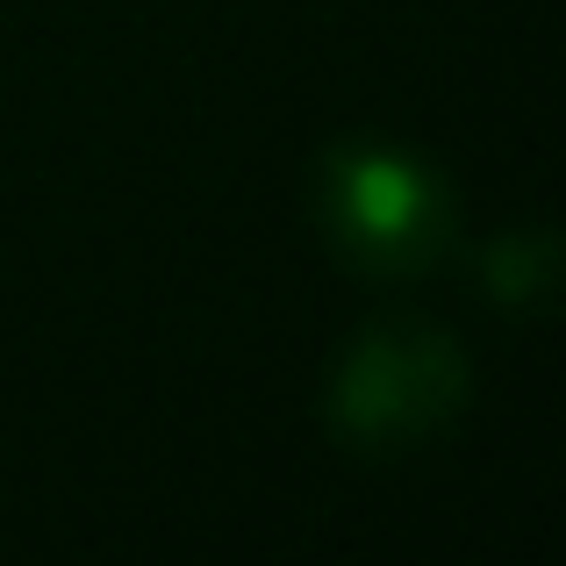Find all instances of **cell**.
I'll use <instances>...</instances> for the list:
<instances>
[{
  "label": "cell",
  "mask_w": 566,
  "mask_h": 566,
  "mask_svg": "<svg viewBox=\"0 0 566 566\" xmlns=\"http://www.w3.org/2000/svg\"><path fill=\"white\" fill-rule=\"evenodd\" d=\"M473 366L438 323H374L331 374V430L359 452H409L467 409Z\"/></svg>",
  "instance_id": "obj_1"
},
{
  "label": "cell",
  "mask_w": 566,
  "mask_h": 566,
  "mask_svg": "<svg viewBox=\"0 0 566 566\" xmlns=\"http://www.w3.org/2000/svg\"><path fill=\"white\" fill-rule=\"evenodd\" d=\"M323 230L337 259L359 265L366 280L423 273L452 244V193L423 158L395 144H337L323 158Z\"/></svg>",
  "instance_id": "obj_2"
},
{
  "label": "cell",
  "mask_w": 566,
  "mask_h": 566,
  "mask_svg": "<svg viewBox=\"0 0 566 566\" xmlns=\"http://www.w3.org/2000/svg\"><path fill=\"white\" fill-rule=\"evenodd\" d=\"M553 230H510L488 244V294H495L502 308H531L545 302V287H553Z\"/></svg>",
  "instance_id": "obj_3"
}]
</instances>
